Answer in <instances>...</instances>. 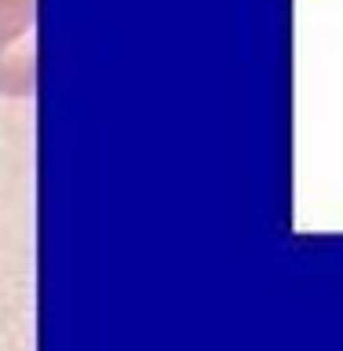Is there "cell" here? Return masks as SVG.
Wrapping results in <instances>:
<instances>
[{
  "label": "cell",
  "mask_w": 343,
  "mask_h": 351,
  "mask_svg": "<svg viewBox=\"0 0 343 351\" xmlns=\"http://www.w3.org/2000/svg\"><path fill=\"white\" fill-rule=\"evenodd\" d=\"M37 92V0H0V95Z\"/></svg>",
  "instance_id": "cell-1"
}]
</instances>
